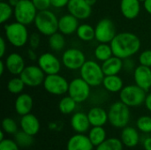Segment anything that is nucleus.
<instances>
[{"instance_id": "f03ea898", "label": "nucleus", "mask_w": 151, "mask_h": 150, "mask_svg": "<svg viewBox=\"0 0 151 150\" xmlns=\"http://www.w3.org/2000/svg\"><path fill=\"white\" fill-rule=\"evenodd\" d=\"M34 23L37 31L45 36H50L58 31V19L50 10L39 11Z\"/></svg>"}, {"instance_id": "412c9836", "label": "nucleus", "mask_w": 151, "mask_h": 150, "mask_svg": "<svg viewBox=\"0 0 151 150\" xmlns=\"http://www.w3.org/2000/svg\"><path fill=\"white\" fill-rule=\"evenodd\" d=\"M19 125L22 131L32 136L36 135L40 131V122L38 118L31 113L21 116Z\"/></svg>"}, {"instance_id": "4be33fe9", "label": "nucleus", "mask_w": 151, "mask_h": 150, "mask_svg": "<svg viewBox=\"0 0 151 150\" xmlns=\"http://www.w3.org/2000/svg\"><path fill=\"white\" fill-rule=\"evenodd\" d=\"M120 11L122 15L127 19H134L138 17L141 11L140 0H121Z\"/></svg>"}, {"instance_id": "a19ab883", "label": "nucleus", "mask_w": 151, "mask_h": 150, "mask_svg": "<svg viewBox=\"0 0 151 150\" xmlns=\"http://www.w3.org/2000/svg\"><path fill=\"white\" fill-rule=\"evenodd\" d=\"M41 42V37L40 34L37 33H33L32 34L29 35V39H28V44L30 46L31 49L36 50Z\"/></svg>"}, {"instance_id": "a211bd4d", "label": "nucleus", "mask_w": 151, "mask_h": 150, "mask_svg": "<svg viewBox=\"0 0 151 150\" xmlns=\"http://www.w3.org/2000/svg\"><path fill=\"white\" fill-rule=\"evenodd\" d=\"M79 26V19L70 13L65 14L58 19V31L64 35H69L75 33Z\"/></svg>"}, {"instance_id": "cd10ccee", "label": "nucleus", "mask_w": 151, "mask_h": 150, "mask_svg": "<svg viewBox=\"0 0 151 150\" xmlns=\"http://www.w3.org/2000/svg\"><path fill=\"white\" fill-rule=\"evenodd\" d=\"M95 57L101 62H104L113 56L112 49L110 43H100L96 46L94 51Z\"/></svg>"}, {"instance_id": "58836bf2", "label": "nucleus", "mask_w": 151, "mask_h": 150, "mask_svg": "<svg viewBox=\"0 0 151 150\" xmlns=\"http://www.w3.org/2000/svg\"><path fill=\"white\" fill-rule=\"evenodd\" d=\"M139 63L142 65L151 67V50H145L140 54Z\"/></svg>"}, {"instance_id": "72a5a7b5", "label": "nucleus", "mask_w": 151, "mask_h": 150, "mask_svg": "<svg viewBox=\"0 0 151 150\" xmlns=\"http://www.w3.org/2000/svg\"><path fill=\"white\" fill-rule=\"evenodd\" d=\"M25 83L20 77H15L11 79L7 83V88L10 93L13 95H19L22 93L25 88Z\"/></svg>"}, {"instance_id": "bb28decb", "label": "nucleus", "mask_w": 151, "mask_h": 150, "mask_svg": "<svg viewBox=\"0 0 151 150\" xmlns=\"http://www.w3.org/2000/svg\"><path fill=\"white\" fill-rule=\"evenodd\" d=\"M88 136L95 147L99 146L107 139V133L104 126H92L88 131Z\"/></svg>"}, {"instance_id": "8fccbe9b", "label": "nucleus", "mask_w": 151, "mask_h": 150, "mask_svg": "<svg viewBox=\"0 0 151 150\" xmlns=\"http://www.w3.org/2000/svg\"><path fill=\"white\" fill-rule=\"evenodd\" d=\"M4 66H5V64L3 62V61H0V75L2 76L4 72Z\"/></svg>"}, {"instance_id": "09e8293b", "label": "nucleus", "mask_w": 151, "mask_h": 150, "mask_svg": "<svg viewBox=\"0 0 151 150\" xmlns=\"http://www.w3.org/2000/svg\"><path fill=\"white\" fill-rule=\"evenodd\" d=\"M143 7L145 11L151 15V0H145L143 2Z\"/></svg>"}, {"instance_id": "1a4fd4ad", "label": "nucleus", "mask_w": 151, "mask_h": 150, "mask_svg": "<svg viewBox=\"0 0 151 150\" xmlns=\"http://www.w3.org/2000/svg\"><path fill=\"white\" fill-rule=\"evenodd\" d=\"M91 93V86L82 78H75L69 82L68 95L73 98L78 103H81L88 99Z\"/></svg>"}, {"instance_id": "c756f323", "label": "nucleus", "mask_w": 151, "mask_h": 150, "mask_svg": "<svg viewBox=\"0 0 151 150\" xmlns=\"http://www.w3.org/2000/svg\"><path fill=\"white\" fill-rule=\"evenodd\" d=\"M77 36L83 42H90L96 38L95 27L89 24H81L76 31Z\"/></svg>"}, {"instance_id": "c03bdc74", "label": "nucleus", "mask_w": 151, "mask_h": 150, "mask_svg": "<svg viewBox=\"0 0 151 150\" xmlns=\"http://www.w3.org/2000/svg\"><path fill=\"white\" fill-rule=\"evenodd\" d=\"M6 52V42L4 38L0 37V57H4Z\"/></svg>"}, {"instance_id": "5701e85b", "label": "nucleus", "mask_w": 151, "mask_h": 150, "mask_svg": "<svg viewBox=\"0 0 151 150\" xmlns=\"http://www.w3.org/2000/svg\"><path fill=\"white\" fill-rule=\"evenodd\" d=\"M33 98L30 95L26 93L19 94L14 103V109L19 116H24L31 113L33 108Z\"/></svg>"}, {"instance_id": "79ce46f5", "label": "nucleus", "mask_w": 151, "mask_h": 150, "mask_svg": "<svg viewBox=\"0 0 151 150\" xmlns=\"http://www.w3.org/2000/svg\"><path fill=\"white\" fill-rule=\"evenodd\" d=\"M51 2V6H53L54 8H64L65 6H67L69 0H50Z\"/></svg>"}, {"instance_id": "de8ad7c7", "label": "nucleus", "mask_w": 151, "mask_h": 150, "mask_svg": "<svg viewBox=\"0 0 151 150\" xmlns=\"http://www.w3.org/2000/svg\"><path fill=\"white\" fill-rule=\"evenodd\" d=\"M144 105L146 107V109L151 112V93L146 95L145 98V102H144Z\"/></svg>"}, {"instance_id": "4468645a", "label": "nucleus", "mask_w": 151, "mask_h": 150, "mask_svg": "<svg viewBox=\"0 0 151 150\" xmlns=\"http://www.w3.org/2000/svg\"><path fill=\"white\" fill-rule=\"evenodd\" d=\"M66 7L69 13L76 17L79 20L89 18L92 13V6L85 0H69Z\"/></svg>"}, {"instance_id": "7c9ffc66", "label": "nucleus", "mask_w": 151, "mask_h": 150, "mask_svg": "<svg viewBox=\"0 0 151 150\" xmlns=\"http://www.w3.org/2000/svg\"><path fill=\"white\" fill-rule=\"evenodd\" d=\"M49 46L50 48L56 52L61 51L65 46V39L62 33L56 32L50 36H49Z\"/></svg>"}, {"instance_id": "a18cd8bd", "label": "nucleus", "mask_w": 151, "mask_h": 150, "mask_svg": "<svg viewBox=\"0 0 151 150\" xmlns=\"http://www.w3.org/2000/svg\"><path fill=\"white\" fill-rule=\"evenodd\" d=\"M35 50H34V49H29L28 50H27V57L30 59V60H32V61H35V60H36V59H38V57H37V55H36V53H35Z\"/></svg>"}, {"instance_id": "0eeeda50", "label": "nucleus", "mask_w": 151, "mask_h": 150, "mask_svg": "<svg viewBox=\"0 0 151 150\" xmlns=\"http://www.w3.org/2000/svg\"><path fill=\"white\" fill-rule=\"evenodd\" d=\"M38 10L35 8L32 0H20L14 7L15 20L26 26L35 22Z\"/></svg>"}, {"instance_id": "e433bc0d", "label": "nucleus", "mask_w": 151, "mask_h": 150, "mask_svg": "<svg viewBox=\"0 0 151 150\" xmlns=\"http://www.w3.org/2000/svg\"><path fill=\"white\" fill-rule=\"evenodd\" d=\"M2 129L7 134H15L18 132V126L12 118H4L2 121Z\"/></svg>"}, {"instance_id": "20e7f679", "label": "nucleus", "mask_w": 151, "mask_h": 150, "mask_svg": "<svg viewBox=\"0 0 151 150\" xmlns=\"http://www.w3.org/2000/svg\"><path fill=\"white\" fill-rule=\"evenodd\" d=\"M130 107L121 101L112 103L108 111L109 123L115 128H124L127 126L131 118Z\"/></svg>"}, {"instance_id": "f704fd0d", "label": "nucleus", "mask_w": 151, "mask_h": 150, "mask_svg": "<svg viewBox=\"0 0 151 150\" xmlns=\"http://www.w3.org/2000/svg\"><path fill=\"white\" fill-rule=\"evenodd\" d=\"M14 14V8L8 3L1 1L0 3V22L2 24L7 22Z\"/></svg>"}, {"instance_id": "f3484780", "label": "nucleus", "mask_w": 151, "mask_h": 150, "mask_svg": "<svg viewBox=\"0 0 151 150\" xmlns=\"http://www.w3.org/2000/svg\"><path fill=\"white\" fill-rule=\"evenodd\" d=\"M4 64L7 71L12 75H19L26 67L24 58L16 52L9 54L5 58Z\"/></svg>"}, {"instance_id": "39448f33", "label": "nucleus", "mask_w": 151, "mask_h": 150, "mask_svg": "<svg viewBox=\"0 0 151 150\" xmlns=\"http://www.w3.org/2000/svg\"><path fill=\"white\" fill-rule=\"evenodd\" d=\"M80 74L81 78L91 87H98L103 84L105 77L102 65L94 60H87L80 69Z\"/></svg>"}, {"instance_id": "2f4dec72", "label": "nucleus", "mask_w": 151, "mask_h": 150, "mask_svg": "<svg viewBox=\"0 0 151 150\" xmlns=\"http://www.w3.org/2000/svg\"><path fill=\"white\" fill-rule=\"evenodd\" d=\"M123 143L118 138H107L103 143L96 147V150H123Z\"/></svg>"}, {"instance_id": "f257e3e1", "label": "nucleus", "mask_w": 151, "mask_h": 150, "mask_svg": "<svg viewBox=\"0 0 151 150\" xmlns=\"http://www.w3.org/2000/svg\"><path fill=\"white\" fill-rule=\"evenodd\" d=\"M113 56L121 59H126L133 57L141 49L140 38L130 32H122L117 34L111 42Z\"/></svg>"}, {"instance_id": "37998d69", "label": "nucleus", "mask_w": 151, "mask_h": 150, "mask_svg": "<svg viewBox=\"0 0 151 150\" xmlns=\"http://www.w3.org/2000/svg\"><path fill=\"white\" fill-rule=\"evenodd\" d=\"M134 63L132 59L129 58H126V59H123V69L125 70H127V71H134Z\"/></svg>"}, {"instance_id": "a878e982", "label": "nucleus", "mask_w": 151, "mask_h": 150, "mask_svg": "<svg viewBox=\"0 0 151 150\" xmlns=\"http://www.w3.org/2000/svg\"><path fill=\"white\" fill-rule=\"evenodd\" d=\"M102 85L110 93H119L124 88L123 80L119 75H106Z\"/></svg>"}, {"instance_id": "ddd939ff", "label": "nucleus", "mask_w": 151, "mask_h": 150, "mask_svg": "<svg viewBox=\"0 0 151 150\" xmlns=\"http://www.w3.org/2000/svg\"><path fill=\"white\" fill-rule=\"evenodd\" d=\"M37 64L46 75L59 73L61 70L60 60L50 52H45L38 57Z\"/></svg>"}, {"instance_id": "6ab92c4d", "label": "nucleus", "mask_w": 151, "mask_h": 150, "mask_svg": "<svg viewBox=\"0 0 151 150\" xmlns=\"http://www.w3.org/2000/svg\"><path fill=\"white\" fill-rule=\"evenodd\" d=\"M71 126L76 133H85L89 131L91 124L89 122L88 114L84 112H75L70 120Z\"/></svg>"}, {"instance_id": "5fc2aeb1", "label": "nucleus", "mask_w": 151, "mask_h": 150, "mask_svg": "<svg viewBox=\"0 0 151 150\" xmlns=\"http://www.w3.org/2000/svg\"><path fill=\"white\" fill-rule=\"evenodd\" d=\"M0 133H1V137H0V141H1L4 140V132L2 130V131L0 132Z\"/></svg>"}, {"instance_id": "ea45409f", "label": "nucleus", "mask_w": 151, "mask_h": 150, "mask_svg": "<svg viewBox=\"0 0 151 150\" xmlns=\"http://www.w3.org/2000/svg\"><path fill=\"white\" fill-rule=\"evenodd\" d=\"M32 2L35 4V8L38 10V11L49 10V8L51 6L50 0H32Z\"/></svg>"}, {"instance_id": "9d476101", "label": "nucleus", "mask_w": 151, "mask_h": 150, "mask_svg": "<svg viewBox=\"0 0 151 150\" xmlns=\"http://www.w3.org/2000/svg\"><path fill=\"white\" fill-rule=\"evenodd\" d=\"M95 39L100 43H111L117 34L113 21L107 18L99 20L95 27Z\"/></svg>"}, {"instance_id": "aec40b11", "label": "nucleus", "mask_w": 151, "mask_h": 150, "mask_svg": "<svg viewBox=\"0 0 151 150\" xmlns=\"http://www.w3.org/2000/svg\"><path fill=\"white\" fill-rule=\"evenodd\" d=\"M136 128L133 126H126L122 128L120 134V141L127 148L133 149L140 143V133Z\"/></svg>"}, {"instance_id": "864d4df0", "label": "nucleus", "mask_w": 151, "mask_h": 150, "mask_svg": "<svg viewBox=\"0 0 151 150\" xmlns=\"http://www.w3.org/2000/svg\"><path fill=\"white\" fill-rule=\"evenodd\" d=\"M85 1H86V2L90 5V6H93V5L96 3V1H97V0H85Z\"/></svg>"}, {"instance_id": "423d86ee", "label": "nucleus", "mask_w": 151, "mask_h": 150, "mask_svg": "<svg viewBox=\"0 0 151 150\" xmlns=\"http://www.w3.org/2000/svg\"><path fill=\"white\" fill-rule=\"evenodd\" d=\"M146 95V91L136 84L126 86L119 92L120 101L128 107H138L144 104Z\"/></svg>"}, {"instance_id": "9b49d317", "label": "nucleus", "mask_w": 151, "mask_h": 150, "mask_svg": "<svg viewBox=\"0 0 151 150\" xmlns=\"http://www.w3.org/2000/svg\"><path fill=\"white\" fill-rule=\"evenodd\" d=\"M19 77L24 81L25 85L30 88H35L41 86L45 79L44 72L39 67V65H28L24 68Z\"/></svg>"}, {"instance_id": "f8f14e48", "label": "nucleus", "mask_w": 151, "mask_h": 150, "mask_svg": "<svg viewBox=\"0 0 151 150\" xmlns=\"http://www.w3.org/2000/svg\"><path fill=\"white\" fill-rule=\"evenodd\" d=\"M86 61L85 54L76 48L68 49L62 55V64L69 70H80Z\"/></svg>"}, {"instance_id": "2eb2a0df", "label": "nucleus", "mask_w": 151, "mask_h": 150, "mask_svg": "<svg viewBox=\"0 0 151 150\" xmlns=\"http://www.w3.org/2000/svg\"><path fill=\"white\" fill-rule=\"evenodd\" d=\"M134 82L141 88L148 92L151 88V67L138 65L134 71Z\"/></svg>"}, {"instance_id": "4d7b16f0", "label": "nucleus", "mask_w": 151, "mask_h": 150, "mask_svg": "<svg viewBox=\"0 0 151 150\" xmlns=\"http://www.w3.org/2000/svg\"><path fill=\"white\" fill-rule=\"evenodd\" d=\"M1 1H4V0H1Z\"/></svg>"}, {"instance_id": "603ef678", "label": "nucleus", "mask_w": 151, "mask_h": 150, "mask_svg": "<svg viewBox=\"0 0 151 150\" xmlns=\"http://www.w3.org/2000/svg\"><path fill=\"white\" fill-rule=\"evenodd\" d=\"M49 128L50 130H57L58 129V124L57 123H50V124H49Z\"/></svg>"}, {"instance_id": "49530a36", "label": "nucleus", "mask_w": 151, "mask_h": 150, "mask_svg": "<svg viewBox=\"0 0 151 150\" xmlns=\"http://www.w3.org/2000/svg\"><path fill=\"white\" fill-rule=\"evenodd\" d=\"M142 145L144 150H151V136L144 139Z\"/></svg>"}, {"instance_id": "dca6fc26", "label": "nucleus", "mask_w": 151, "mask_h": 150, "mask_svg": "<svg viewBox=\"0 0 151 150\" xmlns=\"http://www.w3.org/2000/svg\"><path fill=\"white\" fill-rule=\"evenodd\" d=\"M94 147L85 133H76L71 136L66 143V150H93Z\"/></svg>"}, {"instance_id": "3c124183", "label": "nucleus", "mask_w": 151, "mask_h": 150, "mask_svg": "<svg viewBox=\"0 0 151 150\" xmlns=\"http://www.w3.org/2000/svg\"><path fill=\"white\" fill-rule=\"evenodd\" d=\"M20 0H8V3L14 8L18 4H19V2Z\"/></svg>"}, {"instance_id": "393cba45", "label": "nucleus", "mask_w": 151, "mask_h": 150, "mask_svg": "<svg viewBox=\"0 0 151 150\" xmlns=\"http://www.w3.org/2000/svg\"><path fill=\"white\" fill-rule=\"evenodd\" d=\"M102 69L104 75H118L123 69V59L112 56L104 62H103Z\"/></svg>"}, {"instance_id": "b1692460", "label": "nucleus", "mask_w": 151, "mask_h": 150, "mask_svg": "<svg viewBox=\"0 0 151 150\" xmlns=\"http://www.w3.org/2000/svg\"><path fill=\"white\" fill-rule=\"evenodd\" d=\"M87 114L91 126H104L109 122L108 111L101 107H93Z\"/></svg>"}, {"instance_id": "7ed1b4c3", "label": "nucleus", "mask_w": 151, "mask_h": 150, "mask_svg": "<svg viewBox=\"0 0 151 150\" xmlns=\"http://www.w3.org/2000/svg\"><path fill=\"white\" fill-rule=\"evenodd\" d=\"M4 34L9 43L16 48H21L28 42L29 34L27 26L18 21L4 26Z\"/></svg>"}, {"instance_id": "c85d7f7f", "label": "nucleus", "mask_w": 151, "mask_h": 150, "mask_svg": "<svg viewBox=\"0 0 151 150\" xmlns=\"http://www.w3.org/2000/svg\"><path fill=\"white\" fill-rule=\"evenodd\" d=\"M77 102L70 95L64 96L58 103V110L64 115H69L73 113L77 107Z\"/></svg>"}, {"instance_id": "6e6d98bb", "label": "nucleus", "mask_w": 151, "mask_h": 150, "mask_svg": "<svg viewBox=\"0 0 151 150\" xmlns=\"http://www.w3.org/2000/svg\"><path fill=\"white\" fill-rule=\"evenodd\" d=\"M140 1H141V2H144L145 0H140Z\"/></svg>"}, {"instance_id": "c9c22d12", "label": "nucleus", "mask_w": 151, "mask_h": 150, "mask_svg": "<svg viewBox=\"0 0 151 150\" xmlns=\"http://www.w3.org/2000/svg\"><path fill=\"white\" fill-rule=\"evenodd\" d=\"M137 129L143 133H151V117L142 116L136 121Z\"/></svg>"}, {"instance_id": "473e14b6", "label": "nucleus", "mask_w": 151, "mask_h": 150, "mask_svg": "<svg viewBox=\"0 0 151 150\" xmlns=\"http://www.w3.org/2000/svg\"><path fill=\"white\" fill-rule=\"evenodd\" d=\"M14 135H15L14 141L21 149L28 148L32 146V144L34 143V136L25 133L22 130L19 132H17Z\"/></svg>"}, {"instance_id": "6e6552de", "label": "nucleus", "mask_w": 151, "mask_h": 150, "mask_svg": "<svg viewBox=\"0 0 151 150\" xmlns=\"http://www.w3.org/2000/svg\"><path fill=\"white\" fill-rule=\"evenodd\" d=\"M42 85L44 89L53 95H63L68 93L69 82L58 73L46 75Z\"/></svg>"}, {"instance_id": "4c0bfd02", "label": "nucleus", "mask_w": 151, "mask_h": 150, "mask_svg": "<svg viewBox=\"0 0 151 150\" xmlns=\"http://www.w3.org/2000/svg\"><path fill=\"white\" fill-rule=\"evenodd\" d=\"M19 149L14 140L4 139L0 141V150H19Z\"/></svg>"}]
</instances>
